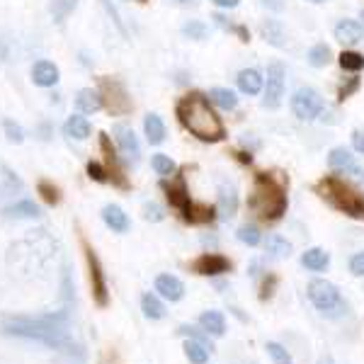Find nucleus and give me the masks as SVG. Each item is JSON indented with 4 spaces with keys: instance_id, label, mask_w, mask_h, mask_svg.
Masks as SVG:
<instances>
[{
    "instance_id": "f257e3e1",
    "label": "nucleus",
    "mask_w": 364,
    "mask_h": 364,
    "mask_svg": "<svg viewBox=\"0 0 364 364\" xmlns=\"http://www.w3.org/2000/svg\"><path fill=\"white\" fill-rule=\"evenodd\" d=\"M68 323H70V309H61L56 314H46V316H13V318L3 321V333L15 338L34 340V343H42L51 350L83 357L80 345L70 336Z\"/></svg>"
},
{
    "instance_id": "f03ea898",
    "label": "nucleus",
    "mask_w": 364,
    "mask_h": 364,
    "mask_svg": "<svg viewBox=\"0 0 364 364\" xmlns=\"http://www.w3.org/2000/svg\"><path fill=\"white\" fill-rule=\"evenodd\" d=\"M175 112H178L180 124L204 144H219V141L226 139L224 122L214 112L209 97L202 95V92H190V95L180 97Z\"/></svg>"
},
{
    "instance_id": "7ed1b4c3",
    "label": "nucleus",
    "mask_w": 364,
    "mask_h": 364,
    "mask_svg": "<svg viewBox=\"0 0 364 364\" xmlns=\"http://www.w3.org/2000/svg\"><path fill=\"white\" fill-rule=\"evenodd\" d=\"M248 207L257 219L269 221V224L279 221L287 214V207H289L284 182L272 173H257L248 197Z\"/></svg>"
},
{
    "instance_id": "20e7f679",
    "label": "nucleus",
    "mask_w": 364,
    "mask_h": 364,
    "mask_svg": "<svg viewBox=\"0 0 364 364\" xmlns=\"http://www.w3.org/2000/svg\"><path fill=\"white\" fill-rule=\"evenodd\" d=\"M316 190L333 209L343 211L352 219L364 221V195L357 187H352L348 180H343L340 175H328L316 185Z\"/></svg>"
},
{
    "instance_id": "39448f33",
    "label": "nucleus",
    "mask_w": 364,
    "mask_h": 364,
    "mask_svg": "<svg viewBox=\"0 0 364 364\" xmlns=\"http://www.w3.org/2000/svg\"><path fill=\"white\" fill-rule=\"evenodd\" d=\"M54 252V240L46 236V231H29L27 238L17 240L8 252V262L13 267H22L27 272L39 269Z\"/></svg>"
},
{
    "instance_id": "423d86ee",
    "label": "nucleus",
    "mask_w": 364,
    "mask_h": 364,
    "mask_svg": "<svg viewBox=\"0 0 364 364\" xmlns=\"http://www.w3.org/2000/svg\"><path fill=\"white\" fill-rule=\"evenodd\" d=\"M309 299L323 316H328V318H340V316L348 311V304H345L340 289L328 279H311Z\"/></svg>"
},
{
    "instance_id": "0eeeda50",
    "label": "nucleus",
    "mask_w": 364,
    "mask_h": 364,
    "mask_svg": "<svg viewBox=\"0 0 364 364\" xmlns=\"http://www.w3.org/2000/svg\"><path fill=\"white\" fill-rule=\"evenodd\" d=\"M80 245H83V255L87 262V272H90V287H92V299L100 309L109 306V287H107V277H105L102 262H100L97 252L92 250V245L87 243L85 236H80Z\"/></svg>"
},
{
    "instance_id": "6e6552de",
    "label": "nucleus",
    "mask_w": 364,
    "mask_h": 364,
    "mask_svg": "<svg viewBox=\"0 0 364 364\" xmlns=\"http://www.w3.org/2000/svg\"><path fill=\"white\" fill-rule=\"evenodd\" d=\"M100 95H102V105L107 107L109 114L114 117H122V114H129L132 112V97H129L127 87L122 85V80L117 78H109V75H102L100 78Z\"/></svg>"
},
{
    "instance_id": "1a4fd4ad",
    "label": "nucleus",
    "mask_w": 364,
    "mask_h": 364,
    "mask_svg": "<svg viewBox=\"0 0 364 364\" xmlns=\"http://www.w3.org/2000/svg\"><path fill=\"white\" fill-rule=\"evenodd\" d=\"M284 90H287V68L282 61H272L267 66V75H265V97H262V107L265 109H277L284 100Z\"/></svg>"
},
{
    "instance_id": "9d476101",
    "label": "nucleus",
    "mask_w": 364,
    "mask_h": 364,
    "mask_svg": "<svg viewBox=\"0 0 364 364\" xmlns=\"http://www.w3.org/2000/svg\"><path fill=\"white\" fill-rule=\"evenodd\" d=\"M323 107H326V102H323L321 92L316 90V87H309V85L299 87L294 92V97H291V112H294L296 119H301V122L318 119Z\"/></svg>"
},
{
    "instance_id": "9b49d317",
    "label": "nucleus",
    "mask_w": 364,
    "mask_h": 364,
    "mask_svg": "<svg viewBox=\"0 0 364 364\" xmlns=\"http://www.w3.org/2000/svg\"><path fill=\"white\" fill-rule=\"evenodd\" d=\"M192 272L202 274V277H219V274L231 272V260L219 252H202L195 262H192Z\"/></svg>"
},
{
    "instance_id": "f8f14e48",
    "label": "nucleus",
    "mask_w": 364,
    "mask_h": 364,
    "mask_svg": "<svg viewBox=\"0 0 364 364\" xmlns=\"http://www.w3.org/2000/svg\"><path fill=\"white\" fill-rule=\"evenodd\" d=\"M100 149H102L105 161H107L109 180H112L117 187H122V190H129L127 175H124V170H122V166H119V156H117V149L112 146V139H109V134H100Z\"/></svg>"
},
{
    "instance_id": "ddd939ff",
    "label": "nucleus",
    "mask_w": 364,
    "mask_h": 364,
    "mask_svg": "<svg viewBox=\"0 0 364 364\" xmlns=\"http://www.w3.org/2000/svg\"><path fill=\"white\" fill-rule=\"evenodd\" d=\"M163 192H166L170 207H175L185 216V211L190 209L192 199H190V190H187V182H185V175H173L170 182H163Z\"/></svg>"
},
{
    "instance_id": "4468645a",
    "label": "nucleus",
    "mask_w": 364,
    "mask_h": 364,
    "mask_svg": "<svg viewBox=\"0 0 364 364\" xmlns=\"http://www.w3.org/2000/svg\"><path fill=\"white\" fill-rule=\"evenodd\" d=\"M114 141H117V149H119V154L124 156V161H129V163H139V158H141V146H139L136 134H134L132 129L124 127V124H117V127H114Z\"/></svg>"
},
{
    "instance_id": "2eb2a0df",
    "label": "nucleus",
    "mask_w": 364,
    "mask_h": 364,
    "mask_svg": "<svg viewBox=\"0 0 364 364\" xmlns=\"http://www.w3.org/2000/svg\"><path fill=\"white\" fill-rule=\"evenodd\" d=\"M333 34H336V39L340 44L345 46H357L360 42H364V25L357 20H350V17H345V20H340L336 29H333Z\"/></svg>"
},
{
    "instance_id": "dca6fc26",
    "label": "nucleus",
    "mask_w": 364,
    "mask_h": 364,
    "mask_svg": "<svg viewBox=\"0 0 364 364\" xmlns=\"http://www.w3.org/2000/svg\"><path fill=\"white\" fill-rule=\"evenodd\" d=\"M236 83H238V90L248 97L260 95V92L265 90V78H262V73L257 68H243L238 73Z\"/></svg>"
},
{
    "instance_id": "f3484780",
    "label": "nucleus",
    "mask_w": 364,
    "mask_h": 364,
    "mask_svg": "<svg viewBox=\"0 0 364 364\" xmlns=\"http://www.w3.org/2000/svg\"><path fill=\"white\" fill-rule=\"evenodd\" d=\"M238 211V195H236V187L233 185H221L219 187V204H216V214H219V219H233Z\"/></svg>"
},
{
    "instance_id": "a211bd4d",
    "label": "nucleus",
    "mask_w": 364,
    "mask_h": 364,
    "mask_svg": "<svg viewBox=\"0 0 364 364\" xmlns=\"http://www.w3.org/2000/svg\"><path fill=\"white\" fill-rule=\"evenodd\" d=\"M156 291L168 301H180L185 296V284H182L180 277L175 274H158L156 277Z\"/></svg>"
},
{
    "instance_id": "6ab92c4d",
    "label": "nucleus",
    "mask_w": 364,
    "mask_h": 364,
    "mask_svg": "<svg viewBox=\"0 0 364 364\" xmlns=\"http://www.w3.org/2000/svg\"><path fill=\"white\" fill-rule=\"evenodd\" d=\"M260 34H262V39H265L269 46H274V49H284V46H287V29H284V25H282L279 20H274V17L262 20Z\"/></svg>"
},
{
    "instance_id": "aec40b11",
    "label": "nucleus",
    "mask_w": 364,
    "mask_h": 364,
    "mask_svg": "<svg viewBox=\"0 0 364 364\" xmlns=\"http://www.w3.org/2000/svg\"><path fill=\"white\" fill-rule=\"evenodd\" d=\"M32 80H34L37 85H42V87L56 85V83H58V68H56V63L46 61V58H42V61H37V63L32 66Z\"/></svg>"
},
{
    "instance_id": "412c9836",
    "label": "nucleus",
    "mask_w": 364,
    "mask_h": 364,
    "mask_svg": "<svg viewBox=\"0 0 364 364\" xmlns=\"http://www.w3.org/2000/svg\"><path fill=\"white\" fill-rule=\"evenodd\" d=\"M102 221L112 228L114 233H127L129 226H132V221H129V216L124 214V209L117 207V204H107V207L102 209Z\"/></svg>"
},
{
    "instance_id": "4be33fe9",
    "label": "nucleus",
    "mask_w": 364,
    "mask_h": 364,
    "mask_svg": "<svg viewBox=\"0 0 364 364\" xmlns=\"http://www.w3.org/2000/svg\"><path fill=\"white\" fill-rule=\"evenodd\" d=\"M199 328L207 331L211 338H221L226 333V318L221 311H204L199 316Z\"/></svg>"
},
{
    "instance_id": "5701e85b",
    "label": "nucleus",
    "mask_w": 364,
    "mask_h": 364,
    "mask_svg": "<svg viewBox=\"0 0 364 364\" xmlns=\"http://www.w3.org/2000/svg\"><path fill=\"white\" fill-rule=\"evenodd\" d=\"M75 107H78V112L83 114H92L97 112V109H102V95H100L97 90H92V87H83V90H78V95H75Z\"/></svg>"
},
{
    "instance_id": "b1692460",
    "label": "nucleus",
    "mask_w": 364,
    "mask_h": 364,
    "mask_svg": "<svg viewBox=\"0 0 364 364\" xmlns=\"http://www.w3.org/2000/svg\"><path fill=\"white\" fill-rule=\"evenodd\" d=\"M39 214H42V209L32 199H22V202H15L8 209H3L5 219H37Z\"/></svg>"
},
{
    "instance_id": "393cba45",
    "label": "nucleus",
    "mask_w": 364,
    "mask_h": 364,
    "mask_svg": "<svg viewBox=\"0 0 364 364\" xmlns=\"http://www.w3.org/2000/svg\"><path fill=\"white\" fill-rule=\"evenodd\" d=\"M216 216H219V214H216V207L192 202L190 209L185 211V216H182V219H185L187 224H211V221H214Z\"/></svg>"
},
{
    "instance_id": "a878e982",
    "label": "nucleus",
    "mask_w": 364,
    "mask_h": 364,
    "mask_svg": "<svg viewBox=\"0 0 364 364\" xmlns=\"http://www.w3.org/2000/svg\"><path fill=\"white\" fill-rule=\"evenodd\" d=\"M301 265L311 269V272H323V269L331 265V255L323 248H309L301 255Z\"/></svg>"
},
{
    "instance_id": "bb28decb",
    "label": "nucleus",
    "mask_w": 364,
    "mask_h": 364,
    "mask_svg": "<svg viewBox=\"0 0 364 364\" xmlns=\"http://www.w3.org/2000/svg\"><path fill=\"white\" fill-rule=\"evenodd\" d=\"M209 102L216 105L219 109H226V112H231V109L238 107V97L233 90H228V87H211L209 90Z\"/></svg>"
},
{
    "instance_id": "cd10ccee",
    "label": "nucleus",
    "mask_w": 364,
    "mask_h": 364,
    "mask_svg": "<svg viewBox=\"0 0 364 364\" xmlns=\"http://www.w3.org/2000/svg\"><path fill=\"white\" fill-rule=\"evenodd\" d=\"M144 134L146 139H149V144H163L166 141V124H163V119L158 114H146L144 119Z\"/></svg>"
},
{
    "instance_id": "c85d7f7f",
    "label": "nucleus",
    "mask_w": 364,
    "mask_h": 364,
    "mask_svg": "<svg viewBox=\"0 0 364 364\" xmlns=\"http://www.w3.org/2000/svg\"><path fill=\"white\" fill-rule=\"evenodd\" d=\"M63 134H66L68 139L83 141V139L90 136V122H87L85 117H80V114L68 117L66 124H63Z\"/></svg>"
},
{
    "instance_id": "c756f323",
    "label": "nucleus",
    "mask_w": 364,
    "mask_h": 364,
    "mask_svg": "<svg viewBox=\"0 0 364 364\" xmlns=\"http://www.w3.org/2000/svg\"><path fill=\"white\" fill-rule=\"evenodd\" d=\"M141 311H144V316L151 321L166 318V306H163L161 299H158L156 294H151V291H146V294L141 296Z\"/></svg>"
},
{
    "instance_id": "7c9ffc66",
    "label": "nucleus",
    "mask_w": 364,
    "mask_h": 364,
    "mask_svg": "<svg viewBox=\"0 0 364 364\" xmlns=\"http://www.w3.org/2000/svg\"><path fill=\"white\" fill-rule=\"evenodd\" d=\"M265 252L269 257H274V260H282V257L291 255V243L287 238L277 236V233H272V236H267L265 240Z\"/></svg>"
},
{
    "instance_id": "2f4dec72",
    "label": "nucleus",
    "mask_w": 364,
    "mask_h": 364,
    "mask_svg": "<svg viewBox=\"0 0 364 364\" xmlns=\"http://www.w3.org/2000/svg\"><path fill=\"white\" fill-rule=\"evenodd\" d=\"M331 58H333V51L328 44H314L306 54V61L311 68H326L328 63H331Z\"/></svg>"
},
{
    "instance_id": "473e14b6",
    "label": "nucleus",
    "mask_w": 364,
    "mask_h": 364,
    "mask_svg": "<svg viewBox=\"0 0 364 364\" xmlns=\"http://www.w3.org/2000/svg\"><path fill=\"white\" fill-rule=\"evenodd\" d=\"M209 352H211V348H207L204 343H199V340H187L185 343V355L192 364H207Z\"/></svg>"
},
{
    "instance_id": "72a5a7b5",
    "label": "nucleus",
    "mask_w": 364,
    "mask_h": 364,
    "mask_svg": "<svg viewBox=\"0 0 364 364\" xmlns=\"http://www.w3.org/2000/svg\"><path fill=\"white\" fill-rule=\"evenodd\" d=\"M22 190V182L20 178L13 173L10 168L0 166V197H8L13 192H20Z\"/></svg>"
},
{
    "instance_id": "f704fd0d",
    "label": "nucleus",
    "mask_w": 364,
    "mask_h": 364,
    "mask_svg": "<svg viewBox=\"0 0 364 364\" xmlns=\"http://www.w3.org/2000/svg\"><path fill=\"white\" fill-rule=\"evenodd\" d=\"M352 163H355V156L350 154L345 146H338V149L331 151V156H328V166L333 170H348Z\"/></svg>"
},
{
    "instance_id": "c9c22d12",
    "label": "nucleus",
    "mask_w": 364,
    "mask_h": 364,
    "mask_svg": "<svg viewBox=\"0 0 364 364\" xmlns=\"http://www.w3.org/2000/svg\"><path fill=\"white\" fill-rule=\"evenodd\" d=\"M78 0H51V17H54L56 25H63L66 17L73 13Z\"/></svg>"
},
{
    "instance_id": "e433bc0d",
    "label": "nucleus",
    "mask_w": 364,
    "mask_h": 364,
    "mask_svg": "<svg viewBox=\"0 0 364 364\" xmlns=\"http://www.w3.org/2000/svg\"><path fill=\"white\" fill-rule=\"evenodd\" d=\"M151 166L158 175H163V178H173L175 173H178V166L173 163V158L166 156V154H156L151 158Z\"/></svg>"
},
{
    "instance_id": "4c0bfd02",
    "label": "nucleus",
    "mask_w": 364,
    "mask_h": 364,
    "mask_svg": "<svg viewBox=\"0 0 364 364\" xmlns=\"http://www.w3.org/2000/svg\"><path fill=\"white\" fill-rule=\"evenodd\" d=\"M338 63L343 70H350V73H357V70L364 68V56L357 54V51H343L338 56Z\"/></svg>"
},
{
    "instance_id": "58836bf2",
    "label": "nucleus",
    "mask_w": 364,
    "mask_h": 364,
    "mask_svg": "<svg viewBox=\"0 0 364 364\" xmlns=\"http://www.w3.org/2000/svg\"><path fill=\"white\" fill-rule=\"evenodd\" d=\"M207 25H204L202 20H190V22H185L182 25V37H187V39H192V42H202L204 37H207Z\"/></svg>"
},
{
    "instance_id": "ea45409f",
    "label": "nucleus",
    "mask_w": 364,
    "mask_h": 364,
    "mask_svg": "<svg viewBox=\"0 0 364 364\" xmlns=\"http://www.w3.org/2000/svg\"><path fill=\"white\" fill-rule=\"evenodd\" d=\"M37 192L42 195V199L49 207H54V204L61 202V192H58V187L54 185V182H49V180H39L37 182Z\"/></svg>"
},
{
    "instance_id": "a19ab883",
    "label": "nucleus",
    "mask_w": 364,
    "mask_h": 364,
    "mask_svg": "<svg viewBox=\"0 0 364 364\" xmlns=\"http://www.w3.org/2000/svg\"><path fill=\"white\" fill-rule=\"evenodd\" d=\"M236 236H238L240 243L250 245V248H255V245H260V243H262V233H260V228H257V226H252V224L240 226Z\"/></svg>"
},
{
    "instance_id": "79ce46f5",
    "label": "nucleus",
    "mask_w": 364,
    "mask_h": 364,
    "mask_svg": "<svg viewBox=\"0 0 364 364\" xmlns=\"http://www.w3.org/2000/svg\"><path fill=\"white\" fill-rule=\"evenodd\" d=\"M178 336H187L190 340H199V343H204L207 348H211V336L207 331H202V328H195V326H180L178 328ZM214 350V348H211Z\"/></svg>"
},
{
    "instance_id": "37998d69",
    "label": "nucleus",
    "mask_w": 364,
    "mask_h": 364,
    "mask_svg": "<svg viewBox=\"0 0 364 364\" xmlns=\"http://www.w3.org/2000/svg\"><path fill=\"white\" fill-rule=\"evenodd\" d=\"M357 90H360V78H357V75H350V78H345L343 83H340L338 100L340 102H345V100H350Z\"/></svg>"
},
{
    "instance_id": "c03bdc74",
    "label": "nucleus",
    "mask_w": 364,
    "mask_h": 364,
    "mask_svg": "<svg viewBox=\"0 0 364 364\" xmlns=\"http://www.w3.org/2000/svg\"><path fill=\"white\" fill-rule=\"evenodd\" d=\"M267 355L272 357V362L274 364H294L291 362V355L287 352V348H282L279 343H267Z\"/></svg>"
},
{
    "instance_id": "a18cd8bd",
    "label": "nucleus",
    "mask_w": 364,
    "mask_h": 364,
    "mask_svg": "<svg viewBox=\"0 0 364 364\" xmlns=\"http://www.w3.org/2000/svg\"><path fill=\"white\" fill-rule=\"evenodd\" d=\"M3 132H5V136H8V141H13V144H22V141H25V129L13 119H3Z\"/></svg>"
},
{
    "instance_id": "49530a36",
    "label": "nucleus",
    "mask_w": 364,
    "mask_h": 364,
    "mask_svg": "<svg viewBox=\"0 0 364 364\" xmlns=\"http://www.w3.org/2000/svg\"><path fill=\"white\" fill-rule=\"evenodd\" d=\"M87 178L100 182V185H105V182H109V173H107V168H105L102 163L90 161V163H87Z\"/></svg>"
},
{
    "instance_id": "de8ad7c7",
    "label": "nucleus",
    "mask_w": 364,
    "mask_h": 364,
    "mask_svg": "<svg viewBox=\"0 0 364 364\" xmlns=\"http://www.w3.org/2000/svg\"><path fill=\"white\" fill-rule=\"evenodd\" d=\"M144 219H146V221H154V224H158V221L166 219V211H163L161 204H156V202H146V204H144Z\"/></svg>"
},
{
    "instance_id": "09e8293b",
    "label": "nucleus",
    "mask_w": 364,
    "mask_h": 364,
    "mask_svg": "<svg viewBox=\"0 0 364 364\" xmlns=\"http://www.w3.org/2000/svg\"><path fill=\"white\" fill-rule=\"evenodd\" d=\"M100 5H102V8H105V13L109 15V20L114 22V27L119 29V34H122V37H127V27H124V22H122L119 13H117V10H114V5L109 3V0H100Z\"/></svg>"
},
{
    "instance_id": "8fccbe9b",
    "label": "nucleus",
    "mask_w": 364,
    "mask_h": 364,
    "mask_svg": "<svg viewBox=\"0 0 364 364\" xmlns=\"http://www.w3.org/2000/svg\"><path fill=\"white\" fill-rule=\"evenodd\" d=\"M274 287H277V277H274V274H267L260 287V301H267V299L274 294Z\"/></svg>"
},
{
    "instance_id": "3c124183",
    "label": "nucleus",
    "mask_w": 364,
    "mask_h": 364,
    "mask_svg": "<svg viewBox=\"0 0 364 364\" xmlns=\"http://www.w3.org/2000/svg\"><path fill=\"white\" fill-rule=\"evenodd\" d=\"M350 272L355 274V277H364V250L355 252V255L350 257Z\"/></svg>"
},
{
    "instance_id": "603ef678",
    "label": "nucleus",
    "mask_w": 364,
    "mask_h": 364,
    "mask_svg": "<svg viewBox=\"0 0 364 364\" xmlns=\"http://www.w3.org/2000/svg\"><path fill=\"white\" fill-rule=\"evenodd\" d=\"M352 149H355L357 154H364V129H355V132H352Z\"/></svg>"
},
{
    "instance_id": "864d4df0",
    "label": "nucleus",
    "mask_w": 364,
    "mask_h": 364,
    "mask_svg": "<svg viewBox=\"0 0 364 364\" xmlns=\"http://www.w3.org/2000/svg\"><path fill=\"white\" fill-rule=\"evenodd\" d=\"M211 3L216 5V8H224V10H233L240 5V0H211Z\"/></svg>"
},
{
    "instance_id": "5fc2aeb1",
    "label": "nucleus",
    "mask_w": 364,
    "mask_h": 364,
    "mask_svg": "<svg viewBox=\"0 0 364 364\" xmlns=\"http://www.w3.org/2000/svg\"><path fill=\"white\" fill-rule=\"evenodd\" d=\"M262 5H265L267 10H274V13H282V10H284V3H282V0H262Z\"/></svg>"
},
{
    "instance_id": "6e6d98bb",
    "label": "nucleus",
    "mask_w": 364,
    "mask_h": 364,
    "mask_svg": "<svg viewBox=\"0 0 364 364\" xmlns=\"http://www.w3.org/2000/svg\"><path fill=\"white\" fill-rule=\"evenodd\" d=\"M0 58H3V61L8 58V46H5L3 39H0Z\"/></svg>"
},
{
    "instance_id": "4d7b16f0",
    "label": "nucleus",
    "mask_w": 364,
    "mask_h": 364,
    "mask_svg": "<svg viewBox=\"0 0 364 364\" xmlns=\"http://www.w3.org/2000/svg\"><path fill=\"white\" fill-rule=\"evenodd\" d=\"M318 364H336V362H333V357H321Z\"/></svg>"
},
{
    "instance_id": "13d9d810",
    "label": "nucleus",
    "mask_w": 364,
    "mask_h": 364,
    "mask_svg": "<svg viewBox=\"0 0 364 364\" xmlns=\"http://www.w3.org/2000/svg\"><path fill=\"white\" fill-rule=\"evenodd\" d=\"M175 3H180V5H187V3H195V0H175Z\"/></svg>"
},
{
    "instance_id": "bf43d9fd",
    "label": "nucleus",
    "mask_w": 364,
    "mask_h": 364,
    "mask_svg": "<svg viewBox=\"0 0 364 364\" xmlns=\"http://www.w3.org/2000/svg\"><path fill=\"white\" fill-rule=\"evenodd\" d=\"M309 3H314V5H321V3H326V0H309Z\"/></svg>"
},
{
    "instance_id": "052dcab7",
    "label": "nucleus",
    "mask_w": 364,
    "mask_h": 364,
    "mask_svg": "<svg viewBox=\"0 0 364 364\" xmlns=\"http://www.w3.org/2000/svg\"><path fill=\"white\" fill-rule=\"evenodd\" d=\"M360 20H362V25H364V8H362V13H360Z\"/></svg>"
}]
</instances>
